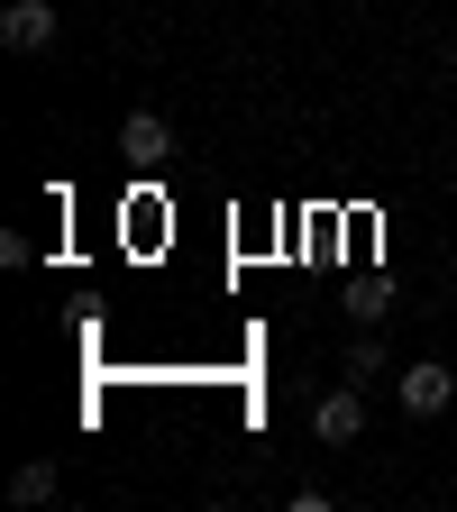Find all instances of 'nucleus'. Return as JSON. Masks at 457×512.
<instances>
[{
    "instance_id": "1",
    "label": "nucleus",
    "mask_w": 457,
    "mask_h": 512,
    "mask_svg": "<svg viewBox=\"0 0 457 512\" xmlns=\"http://www.w3.org/2000/svg\"><path fill=\"white\" fill-rule=\"evenodd\" d=\"M394 403H403L412 421H430V412H448V403H457V375H448L439 357H412V366L394 375Z\"/></svg>"
},
{
    "instance_id": "2",
    "label": "nucleus",
    "mask_w": 457,
    "mask_h": 512,
    "mask_svg": "<svg viewBox=\"0 0 457 512\" xmlns=\"http://www.w3.org/2000/svg\"><path fill=\"white\" fill-rule=\"evenodd\" d=\"M55 37H64L55 0H10V10H0V46H10V55H46Z\"/></svg>"
},
{
    "instance_id": "3",
    "label": "nucleus",
    "mask_w": 457,
    "mask_h": 512,
    "mask_svg": "<svg viewBox=\"0 0 457 512\" xmlns=\"http://www.w3.org/2000/svg\"><path fill=\"white\" fill-rule=\"evenodd\" d=\"M357 430H366V384H339V394L311 403V439H320V448H348Z\"/></svg>"
},
{
    "instance_id": "4",
    "label": "nucleus",
    "mask_w": 457,
    "mask_h": 512,
    "mask_svg": "<svg viewBox=\"0 0 457 512\" xmlns=\"http://www.w3.org/2000/svg\"><path fill=\"white\" fill-rule=\"evenodd\" d=\"M119 156H128V165H165V156H174V119H165V110H128V119H119Z\"/></svg>"
},
{
    "instance_id": "5",
    "label": "nucleus",
    "mask_w": 457,
    "mask_h": 512,
    "mask_svg": "<svg viewBox=\"0 0 457 512\" xmlns=\"http://www.w3.org/2000/svg\"><path fill=\"white\" fill-rule=\"evenodd\" d=\"M55 485H64V476H55L46 458H28V467L10 476V503H55Z\"/></svg>"
},
{
    "instance_id": "6",
    "label": "nucleus",
    "mask_w": 457,
    "mask_h": 512,
    "mask_svg": "<svg viewBox=\"0 0 457 512\" xmlns=\"http://www.w3.org/2000/svg\"><path fill=\"white\" fill-rule=\"evenodd\" d=\"M384 366H394V357H384V339H357V348H348V384H375Z\"/></svg>"
},
{
    "instance_id": "7",
    "label": "nucleus",
    "mask_w": 457,
    "mask_h": 512,
    "mask_svg": "<svg viewBox=\"0 0 457 512\" xmlns=\"http://www.w3.org/2000/svg\"><path fill=\"white\" fill-rule=\"evenodd\" d=\"M348 311H357V320H384L394 302H384V284H357V293H348Z\"/></svg>"
},
{
    "instance_id": "8",
    "label": "nucleus",
    "mask_w": 457,
    "mask_h": 512,
    "mask_svg": "<svg viewBox=\"0 0 457 512\" xmlns=\"http://www.w3.org/2000/svg\"><path fill=\"white\" fill-rule=\"evenodd\" d=\"M119 10H138V0H119Z\"/></svg>"
}]
</instances>
